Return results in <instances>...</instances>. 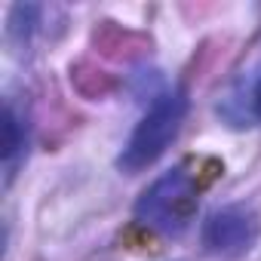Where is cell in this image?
<instances>
[{
    "label": "cell",
    "mask_w": 261,
    "mask_h": 261,
    "mask_svg": "<svg viewBox=\"0 0 261 261\" xmlns=\"http://www.w3.org/2000/svg\"><path fill=\"white\" fill-rule=\"evenodd\" d=\"M22 148H25L22 123H19L16 111L7 105V108H4V163H7V169L16 166V157L22 154Z\"/></svg>",
    "instance_id": "277c9868"
},
{
    "label": "cell",
    "mask_w": 261,
    "mask_h": 261,
    "mask_svg": "<svg viewBox=\"0 0 261 261\" xmlns=\"http://www.w3.org/2000/svg\"><path fill=\"white\" fill-rule=\"evenodd\" d=\"M258 237V221L243 206H224L215 209L203 224V246L215 255H233L252 246Z\"/></svg>",
    "instance_id": "3957f363"
},
{
    "label": "cell",
    "mask_w": 261,
    "mask_h": 261,
    "mask_svg": "<svg viewBox=\"0 0 261 261\" xmlns=\"http://www.w3.org/2000/svg\"><path fill=\"white\" fill-rule=\"evenodd\" d=\"M185 114H188V95H185V89H169V92L157 95L151 101V108L145 111V117L139 120V126L133 129L126 148L120 151L117 166L123 172H129V175H136V172L148 169L154 160H160L163 151L178 136Z\"/></svg>",
    "instance_id": "6da1fadb"
},
{
    "label": "cell",
    "mask_w": 261,
    "mask_h": 261,
    "mask_svg": "<svg viewBox=\"0 0 261 261\" xmlns=\"http://www.w3.org/2000/svg\"><path fill=\"white\" fill-rule=\"evenodd\" d=\"M252 111H255V117L261 120V80H258L255 89H252Z\"/></svg>",
    "instance_id": "5b68a950"
},
{
    "label": "cell",
    "mask_w": 261,
    "mask_h": 261,
    "mask_svg": "<svg viewBox=\"0 0 261 261\" xmlns=\"http://www.w3.org/2000/svg\"><path fill=\"white\" fill-rule=\"evenodd\" d=\"M197 178L185 166H175L142 194V200L136 203V215L160 233H181L197 212Z\"/></svg>",
    "instance_id": "7a4b0ae2"
}]
</instances>
